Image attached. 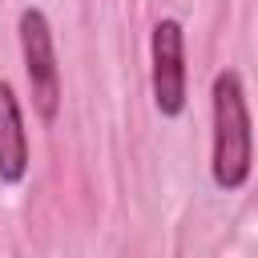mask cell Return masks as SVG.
<instances>
[{
	"label": "cell",
	"instance_id": "7a4b0ae2",
	"mask_svg": "<svg viewBox=\"0 0 258 258\" xmlns=\"http://www.w3.org/2000/svg\"><path fill=\"white\" fill-rule=\"evenodd\" d=\"M16 28H20V52H24V73H28V89H32V109L40 113V121H56V113H60V64H56L52 24L40 8H24Z\"/></svg>",
	"mask_w": 258,
	"mask_h": 258
},
{
	"label": "cell",
	"instance_id": "6da1fadb",
	"mask_svg": "<svg viewBox=\"0 0 258 258\" xmlns=\"http://www.w3.org/2000/svg\"><path fill=\"white\" fill-rule=\"evenodd\" d=\"M210 117H214V149H210V177L218 189L234 194L250 181L254 165V133H250V105L242 77L222 69L210 85Z\"/></svg>",
	"mask_w": 258,
	"mask_h": 258
},
{
	"label": "cell",
	"instance_id": "277c9868",
	"mask_svg": "<svg viewBox=\"0 0 258 258\" xmlns=\"http://www.w3.org/2000/svg\"><path fill=\"white\" fill-rule=\"evenodd\" d=\"M28 173V133H24V113L8 81H0V181L20 185Z\"/></svg>",
	"mask_w": 258,
	"mask_h": 258
},
{
	"label": "cell",
	"instance_id": "3957f363",
	"mask_svg": "<svg viewBox=\"0 0 258 258\" xmlns=\"http://www.w3.org/2000/svg\"><path fill=\"white\" fill-rule=\"evenodd\" d=\"M149 60H153V105L161 117H181L189 89H185V32L173 16L157 20L149 32Z\"/></svg>",
	"mask_w": 258,
	"mask_h": 258
}]
</instances>
